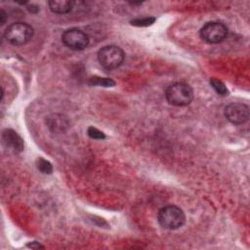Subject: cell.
<instances>
[{
    "instance_id": "cell-1",
    "label": "cell",
    "mask_w": 250,
    "mask_h": 250,
    "mask_svg": "<svg viewBox=\"0 0 250 250\" xmlns=\"http://www.w3.org/2000/svg\"><path fill=\"white\" fill-rule=\"evenodd\" d=\"M165 98L170 104L175 106H186L193 100L191 87L184 82H176L167 87Z\"/></svg>"
},
{
    "instance_id": "cell-2",
    "label": "cell",
    "mask_w": 250,
    "mask_h": 250,
    "mask_svg": "<svg viewBox=\"0 0 250 250\" xmlns=\"http://www.w3.org/2000/svg\"><path fill=\"white\" fill-rule=\"evenodd\" d=\"M157 221L159 225L166 229H177L185 224L186 216L180 207L168 205L158 211Z\"/></svg>"
},
{
    "instance_id": "cell-3",
    "label": "cell",
    "mask_w": 250,
    "mask_h": 250,
    "mask_svg": "<svg viewBox=\"0 0 250 250\" xmlns=\"http://www.w3.org/2000/svg\"><path fill=\"white\" fill-rule=\"evenodd\" d=\"M33 34L34 29L28 23L14 22L5 29L4 37L10 44L15 46H21L29 42Z\"/></svg>"
},
{
    "instance_id": "cell-4",
    "label": "cell",
    "mask_w": 250,
    "mask_h": 250,
    "mask_svg": "<svg viewBox=\"0 0 250 250\" xmlns=\"http://www.w3.org/2000/svg\"><path fill=\"white\" fill-rule=\"evenodd\" d=\"M98 61L105 69H114L120 66L124 61L125 54L123 50L114 45L104 46L98 52Z\"/></svg>"
},
{
    "instance_id": "cell-5",
    "label": "cell",
    "mask_w": 250,
    "mask_h": 250,
    "mask_svg": "<svg viewBox=\"0 0 250 250\" xmlns=\"http://www.w3.org/2000/svg\"><path fill=\"white\" fill-rule=\"evenodd\" d=\"M199 35L202 40L209 44H218L227 38L228 27L222 22L210 21L201 27Z\"/></svg>"
},
{
    "instance_id": "cell-6",
    "label": "cell",
    "mask_w": 250,
    "mask_h": 250,
    "mask_svg": "<svg viewBox=\"0 0 250 250\" xmlns=\"http://www.w3.org/2000/svg\"><path fill=\"white\" fill-rule=\"evenodd\" d=\"M62 43L71 50H84L89 44V36L79 28L66 29L62 35Z\"/></svg>"
},
{
    "instance_id": "cell-7",
    "label": "cell",
    "mask_w": 250,
    "mask_h": 250,
    "mask_svg": "<svg viewBox=\"0 0 250 250\" xmlns=\"http://www.w3.org/2000/svg\"><path fill=\"white\" fill-rule=\"evenodd\" d=\"M225 116L234 125L243 124L249 119V107L242 103H230L225 107Z\"/></svg>"
},
{
    "instance_id": "cell-8",
    "label": "cell",
    "mask_w": 250,
    "mask_h": 250,
    "mask_svg": "<svg viewBox=\"0 0 250 250\" xmlns=\"http://www.w3.org/2000/svg\"><path fill=\"white\" fill-rule=\"evenodd\" d=\"M2 140L6 146L11 147L16 152H21L23 149V141L22 139L18 135L17 132H15L12 129H5L2 132Z\"/></svg>"
},
{
    "instance_id": "cell-9",
    "label": "cell",
    "mask_w": 250,
    "mask_h": 250,
    "mask_svg": "<svg viewBox=\"0 0 250 250\" xmlns=\"http://www.w3.org/2000/svg\"><path fill=\"white\" fill-rule=\"evenodd\" d=\"M72 2L65 0H51L48 2L49 8L53 13L63 15L67 14L72 9Z\"/></svg>"
},
{
    "instance_id": "cell-10",
    "label": "cell",
    "mask_w": 250,
    "mask_h": 250,
    "mask_svg": "<svg viewBox=\"0 0 250 250\" xmlns=\"http://www.w3.org/2000/svg\"><path fill=\"white\" fill-rule=\"evenodd\" d=\"M48 126L53 131H62L63 130V127L67 126V121L62 115L54 114L53 117H49Z\"/></svg>"
},
{
    "instance_id": "cell-11",
    "label": "cell",
    "mask_w": 250,
    "mask_h": 250,
    "mask_svg": "<svg viewBox=\"0 0 250 250\" xmlns=\"http://www.w3.org/2000/svg\"><path fill=\"white\" fill-rule=\"evenodd\" d=\"M89 84L92 86H103V87H112L115 85V82L107 77H99L93 76L90 78Z\"/></svg>"
},
{
    "instance_id": "cell-12",
    "label": "cell",
    "mask_w": 250,
    "mask_h": 250,
    "mask_svg": "<svg viewBox=\"0 0 250 250\" xmlns=\"http://www.w3.org/2000/svg\"><path fill=\"white\" fill-rule=\"evenodd\" d=\"M209 82H210L211 87L215 90V92H216L218 95L223 96V97L229 95V90H228V88L226 87V85H225L221 80H219V79H217V78H211Z\"/></svg>"
},
{
    "instance_id": "cell-13",
    "label": "cell",
    "mask_w": 250,
    "mask_h": 250,
    "mask_svg": "<svg viewBox=\"0 0 250 250\" xmlns=\"http://www.w3.org/2000/svg\"><path fill=\"white\" fill-rule=\"evenodd\" d=\"M36 166H37V169L43 174H51L53 172L52 164L44 158H41V157L38 158L36 162Z\"/></svg>"
},
{
    "instance_id": "cell-14",
    "label": "cell",
    "mask_w": 250,
    "mask_h": 250,
    "mask_svg": "<svg viewBox=\"0 0 250 250\" xmlns=\"http://www.w3.org/2000/svg\"><path fill=\"white\" fill-rule=\"evenodd\" d=\"M154 21H155V18L148 17V18L134 20L131 21V24L135 26H148V25H151Z\"/></svg>"
},
{
    "instance_id": "cell-15",
    "label": "cell",
    "mask_w": 250,
    "mask_h": 250,
    "mask_svg": "<svg viewBox=\"0 0 250 250\" xmlns=\"http://www.w3.org/2000/svg\"><path fill=\"white\" fill-rule=\"evenodd\" d=\"M87 133H88L90 138L95 139V140H104L105 138V135L102 131H100L99 129H97V128H95L93 126L88 128Z\"/></svg>"
},
{
    "instance_id": "cell-16",
    "label": "cell",
    "mask_w": 250,
    "mask_h": 250,
    "mask_svg": "<svg viewBox=\"0 0 250 250\" xmlns=\"http://www.w3.org/2000/svg\"><path fill=\"white\" fill-rule=\"evenodd\" d=\"M0 18H1V24H4L5 20H6V13L3 10H1V12H0Z\"/></svg>"
}]
</instances>
